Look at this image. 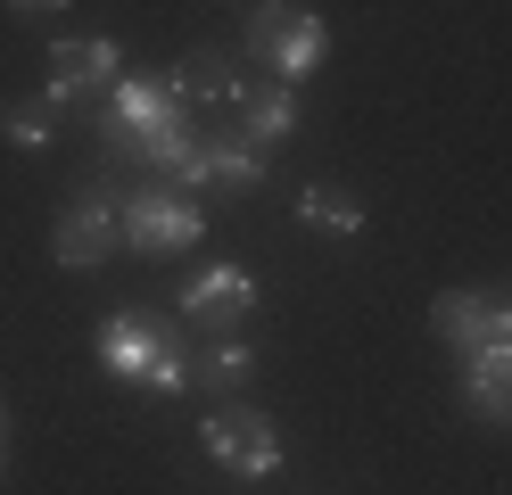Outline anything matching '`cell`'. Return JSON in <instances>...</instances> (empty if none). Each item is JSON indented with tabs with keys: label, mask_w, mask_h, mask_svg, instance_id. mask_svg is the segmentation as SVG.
Segmentation results:
<instances>
[{
	"label": "cell",
	"mask_w": 512,
	"mask_h": 495,
	"mask_svg": "<svg viewBox=\"0 0 512 495\" xmlns=\"http://www.w3.org/2000/svg\"><path fill=\"white\" fill-rule=\"evenodd\" d=\"M100 141H108L124 165H141V174H157V182H174V165L190 157L199 124H190V108L174 99L166 75H124V83L108 91V108H100Z\"/></svg>",
	"instance_id": "obj_1"
},
{
	"label": "cell",
	"mask_w": 512,
	"mask_h": 495,
	"mask_svg": "<svg viewBox=\"0 0 512 495\" xmlns=\"http://www.w3.org/2000/svg\"><path fill=\"white\" fill-rule=\"evenodd\" d=\"M182 314H190V330H207V339H232L256 314V273L248 264H207V273L182 289Z\"/></svg>",
	"instance_id": "obj_10"
},
{
	"label": "cell",
	"mask_w": 512,
	"mask_h": 495,
	"mask_svg": "<svg viewBox=\"0 0 512 495\" xmlns=\"http://www.w3.org/2000/svg\"><path fill=\"white\" fill-rule=\"evenodd\" d=\"M256 182H265V149H248L232 124H199V141H190V157L174 165V182L182 198H248Z\"/></svg>",
	"instance_id": "obj_4"
},
{
	"label": "cell",
	"mask_w": 512,
	"mask_h": 495,
	"mask_svg": "<svg viewBox=\"0 0 512 495\" xmlns=\"http://www.w3.org/2000/svg\"><path fill=\"white\" fill-rule=\"evenodd\" d=\"M298 223H306V231H331V240H356V231H364V198L339 190V182H314V190L298 198Z\"/></svg>",
	"instance_id": "obj_15"
},
{
	"label": "cell",
	"mask_w": 512,
	"mask_h": 495,
	"mask_svg": "<svg viewBox=\"0 0 512 495\" xmlns=\"http://www.w3.org/2000/svg\"><path fill=\"white\" fill-rule=\"evenodd\" d=\"M174 99H182V108H223V116H232V99H240V66H232V50H190L182 66H174Z\"/></svg>",
	"instance_id": "obj_13"
},
{
	"label": "cell",
	"mask_w": 512,
	"mask_h": 495,
	"mask_svg": "<svg viewBox=\"0 0 512 495\" xmlns=\"http://www.w3.org/2000/svg\"><path fill=\"white\" fill-rule=\"evenodd\" d=\"M199 198H182L166 182H149V190H124V248H141V256H182V248H199Z\"/></svg>",
	"instance_id": "obj_8"
},
{
	"label": "cell",
	"mask_w": 512,
	"mask_h": 495,
	"mask_svg": "<svg viewBox=\"0 0 512 495\" xmlns=\"http://www.w3.org/2000/svg\"><path fill=\"white\" fill-rule=\"evenodd\" d=\"M199 446H207L232 479H273V471H281V429H273V413H256L248 396H240V405H215V413L199 421Z\"/></svg>",
	"instance_id": "obj_6"
},
{
	"label": "cell",
	"mask_w": 512,
	"mask_h": 495,
	"mask_svg": "<svg viewBox=\"0 0 512 495\" xmlns=\"http://www.w3.org/2000/svg\"><path fill=\"white\" fill-rule=\"evenodd\" d=\"M116 83H124V58H116V42H100V33H75V42L50 50V99L58 108H108Z\"/></svg>",
	"instance_id": "obj_9"
},
{
	"label": "cell",
	"mask_w": 512,
	"mask_h": 495,
	"mask_svg": "<svg viewBox=\"0 0 512 495\" xmlns=\"http://www.w3.org/2000/svg\"><path fill=\"white\" fill-rule=\"evenodd\" d=\"M463 396L479 421H504L512 429V355H471L463 363Z\"/></svg>",
	"instance_id": "obj_14"
},
{
	"label": "cell",
	"mask_w": 512,
	"mask_h": 495,
	"mask_svg": "<svg viewBox=\"0 0 512 495\" xmlns=\"http://www.w3.org/2000/svg\"><path fill=\"white\" fill-rule=\"evenodd\" d=\"M100 372L124 380V388H157V396H182L190 380V339L174 314L157 306H124L100 322Z\"/></svg>",
	"instance_id": "obj_2"
},
{
	"label": "cell",
	"mask_w": 512,
	"mask_h": 495,
	"mask_svg": "<svg viewBox=\"0 0 512 495\" xmlns=\"http://www.w3.org/2000/svg\"><path fill=\"white\" fill-rule=\"evenodd\" d=\"M504 355H512V347H504Z\"/></svg>",
	"instance_id": "obj_18"
},
{
	"label": "cell",
	"mask_w": 512,
	"mask_h": 495,
	"mask_svg": "<svg viewBox=\"0 0 512 495\" xmlns=\"http://www.w3.org/2000/svg\"><path fill=\"white\" fill-rule=\"evenodd\" d=\"M116 248H124V190L83 182L67 198V215H58V231H50V256L67 264V273H91V264H108Z\"/></svg>",
	"instance_id": "obj_5"
},
{
	"label": "cell",
	"mask_w": 512,
	"mask_h": 495,
	"mask_svg": "<svg viewBox=\"0 0 512 495\" xmlns=\"http://www.w3.org/2000/svg\"><path fill=\"white\" fill-rule=\"evenodd\" d=\"M248 50L265 66L273 83H298L314 66L331 58V25L314 9H290V0H265V9H248Z\"/></svg>",
	"instance_id": "obj_3"
},
{
	"label": "cell",
	"mask_w": 512,
	"mask_h": 495,
	"mask_svg": "<svg viewBox=\"0 0 512 495\" xmlns=\"http://www.w3.org/2000/svg\"><path fill=\"white\" fill-rule=\"evenodd\" d=\"M248 372H256V347L240 339H207V347H190V396H207V405H240V388H248Z\"/></svg>",
	"instance_id": "obj_12"
},
{
	"label": "cell",
	"mask_w": 512,
	"mask_h": 495,
	"mask_svg": "<svg viewBox=\"0 0 512 495\" xmlns=\"http://www.w3.org/2000/svg\"><path fill=\"white\" fill-rule=\"evenodd\" d=\"M0 132H9L17 149H42L50 132H58V99L42 91V99H9V108H0Z\"/></svg>",
	"instance_id": "obj_16"
},
{
	"label": "cell",
	"mask_w": 512,
	"mask_h": 495,
	"mask_svg": "<svg viewBox=\"0 0 512 495\" xmlns=\"http://www.w3.org/2000/svg\"><path fill=\"white\" fill-rule=\"evenodd\" d=\"M430 330L463 363L471 355H504L512 347V289H446L438 306H430Z\"/></svg>",
	"instance_id": "obj_7"
},
{
	"label": "cell",
	"mask_w": 512,
	"mask_h": 495,
	"mask_svg": "<svg viewBox=\"0 0 512 495\" xmlns=\"http://www.w3.org/2000/svg\"><path fill=\"white\" fill-rule=\"evenodd\" d=\"M0 462H9V405H0Z\"/></svg>",
	"instance_id": "obj_17"
},
{
	"label": "cell",
	"mask_w": 512,
	"mask_h": 495,
	"mask_svg": "<svg viewBox=\"0 0 512 495\" xmlns=\"http://www.w3.org/2000/svg\"><path fill=\"white\" fill-rule=\"evenodd\" d=\"M232 132H240V141L248 149H273V141H290V132H298V91L290 83H240V99H232Z\"/></svg>",
	"instance_id": "obj_11"
}]
</instances>
